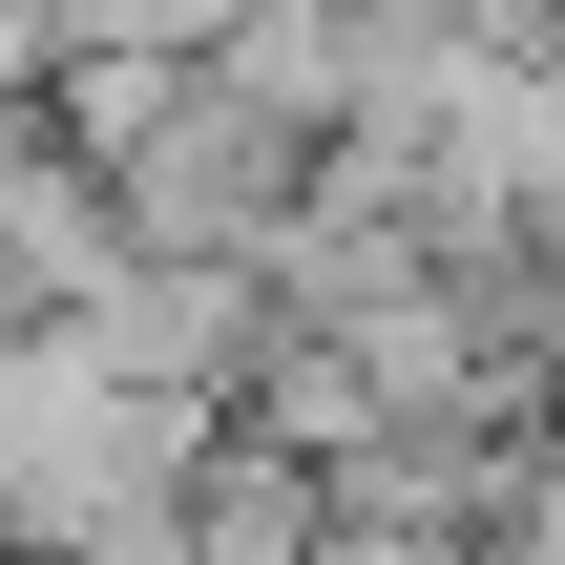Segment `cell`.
<instances>
[{
	"label": "cell",
	"instance_id": "obj_5",
	"mask_svg": "<svg viewBox=\"0 0 565 565\" xmlns=\"http://www.w3.org/2000/svg\"><path fill=\"white\" fill-rule=\"evenodd\" d=\"M252 0H63V42H126V63H210Z\"/></svg>",
	"mask_w": 565,
	"mask_h": 565
},
{
	"label": "cell",
	"instance_id": "obj_2",
	"mask_svg": "<svg viewBox=\"0 0 565 565\" xmlns=\"http://www.w3.org/2000/svg\"><path fill=\"white\" fill-rule=\"evenodd\" d=\"M356 84H377V21H356V0H252V21L210 42V105H231V126H273L294 168L356 126Z\"/></svg>",
	"mask_w": 565,
	"mask_h": 565
},
{
	"label": "cell",
	"instance_id": "obj_6",
	"mask_svg": "<svg viewBox=\"0 0 565 565\" xmlns=\"http://www.w3.org/2000/svg\"><path fill=\"white\" fill-rule=\"evenodd\" d=\"M315 565H482V545H440V524H315Z\"/></svg>",
	"mask_w": 565,
	"mask_h": 565
},
{
	"label": "cell",
	"instance_id": "obj_1",
	"mask_svg": "<svg viewBox=\"0 0 565 565\" xmlns=\"http://www.w3.org/2000/svg\"><path fill=\"white\" fill-rule=\"evenodd\" d=\"M105 231H126V252H189V273H252V252L294 231V147H273V126H231V105H210V63H189V105L105 168Z\"/></svg>",
	"mask_w": 565,
	"mask_h": 565
},
{
	"label": "cell",
	"instance_id": "obj_4",
	"mask_svg": "<svg viewBox=\"0 0 565 565\" xmlns=\"http://www.w3.org/2000/svg\"><path fill=\"white\" fill-rule=\"evenodd\" d=\"M315 524H335L315 461H273V440H231V419H210V461L168 482V565H315Z\"/></svg>",
	"mask_w": 565,
	"mask_h": 565
},
{
	"label": "cell",
	"instance_id": "obj_7",
	"mask_svg": "<svg viewBox=\"0 0 565 565\" xmlns=\"http://www.w3.org/2000/svg\"><path fill=\"white\" fill-rule=\"evenodd\" d=\"M42 565H168V524H147V545H42Z\"/></svg>",
	"mask_w": 565,
	"mask_h": 565
},
{
	"label": "cell",
	"instance_id": "obj_3",
	"mask_svg": "<svg viewBox=\"0 0 565 565\" xmlns=\"http://www.w3.org/2000/svg\"><path fill=\"white\" fill-rule=\"evenodd\" d=\"M105 273H126L105 189H84V168H63V147H42V126L0 105V294H21V315H84Z\"/></svg>",
	"mask_w": 565,
	"mask_h": 565
}]
</instances>
